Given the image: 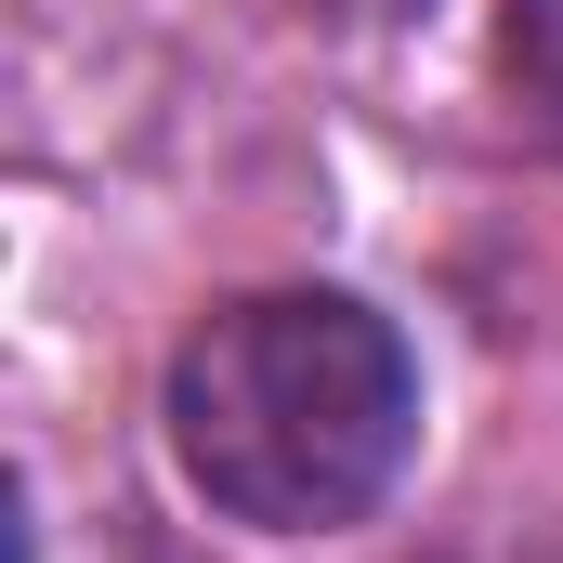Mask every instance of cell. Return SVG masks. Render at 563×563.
<instances>
[{"mask_svg": "<svg viewBox=\"0 0 563 563\" xmlns=\"http://www.w3.org/2000/svg\"><path fill=\"white\" fill-rule=\"evenodd\" d=\"M170 472L250 525L328 538L367 525L420 459V354L354 288H250L184 328L170 354Z\"/></svg>", "mask_w": 563, "mask_h": 563, "instance_id": "cell-1", "label": "cell"}, {"mask_svg": "<svg viewBox=\"0 0 563 563\" xmlns=\"http://www.w3.org/2000/svg\"><path fill=\"white\" fill-rule=\"evenodd\" d=\"M511 40H538V79H551V106H563V0H525Z\"/></svg>", "mask_w": 563, "mask_h": 563, "instance_id": "cell-2", "label": "cell"}]
</instances>
